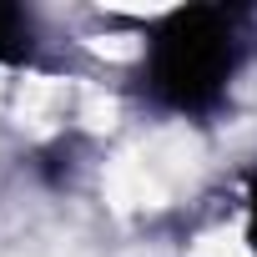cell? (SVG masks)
I'll return each mask as SVG.
<instances>
[{
	"label": "cell",
	"instance_id": "7a4b0ae2",
	"mask_svg": "<svg viewBox=\"0 0 257 257\" xmlns=\"http://www.w3.org/2000/svg\"><path fill=\"white\" fill-rule=\"evenodd\" d=\"M36 46V26L21 6H0V66H21Z\"/></svg>",
	"mask_w": 257,
	"mask_h": 257
},
{
	"label": "cell",
	"instance_id": "6da1fadb",
	"mask_svg": "<svg viewBox=\"0 0 257 257\" xmlns=\"http://www.w3.org/2000/svg\"><path fill=\"white\" fill-rule=\"evenodd\" d=\"M237 56H242V41L232 16L212 6H192V11H172L152 31L142 76L157 106L177 116H207L227 96L237 76Z\"/></svg>",
	"mask_w": 257,
	"mask_h": 257
},
{
	"label": "cell",
	"instance_id": "3957f363",
	"mask_svg": "<svg viewBox=\"0 0 257 257\" xmlns=\"http://www.w3.org/2000/svg\"><path fill=\"white\" fill-rule=\"evenodd\" d=\"M247 247H252V257H257V172L247 177Z\"/></svg>",
	"mask_w": 257,
	"mask_h": 257
}]
</instances>
